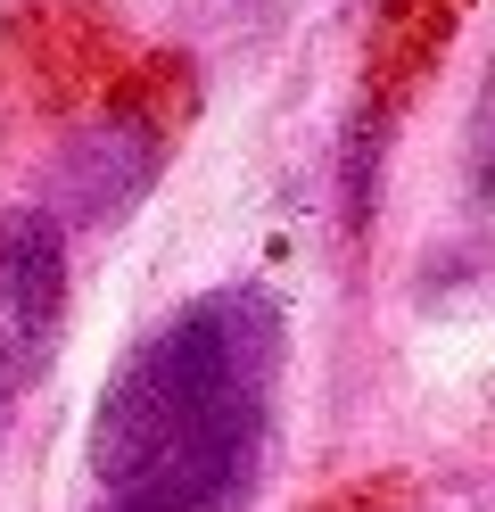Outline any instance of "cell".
Listing matches in <instances>:
<instances>
[{
	"instance_id": "cell-1",
	"label": "cell",
	"mask_w": 495,
	"mask_h": 512,
	"mask_svg": "<svg viewBox=\"0 0 495 512\" xmlns=\"http://www.w3.org/2000/svg\"><path fill=\"white\" fill-rule=\"evenodd\" d=\"M281 380V306L264 290H207L174 306L149 339L124 347L91 413L99 488H132L165 463L223 438H273Z\"/></svg>"
},
{
	"instance_id": "cell-2",
	"label": "cell",
	"mask_w": 495,
	"mask_h": 512,
	"mask_svg": "<svg viewBox=\"0 0 495 512\" xmlns=\"http://www.w3.org/2000/svg\"><path fill=\"white\" fill-rule=\"evenodd\" d=\"M66 314V232L42 207H0V372L25 380L42 372Z\"/></svg>"
},
{
	"instance_id": "cell-3",
	"label": "cell",
	"mask_w": 495,
	"mask_h": 512,
	"mask_svg": "<svg viewBox=\"0 0 495 512\" xmlns=\"http://www.w3.org/2000/svg\"><path fill=\"white\" fill-rule=\"evenodd\" d=\"M264 463V438H223V446H198V455L165 463L149 479H132V488H116L99 512H231L248 496V479Z\"/></svg>"
},
{
	"instance_id": "cell-4",
	"label": "cell",
	"mask_w": 495,
	"mask_h": 512,
	"mask_svg": "<svg viewBox=\"0 0 495 512\" xmlns=\"http://www.w3.org/2000/svg\"><path fill=\"white\" fill-rule=\"evenodd\" d=\"M462 174H471V190L495 207V58H487V83L471 100V133H462Z\"/></svg>"
},
{
	"instance_id": "cell-5",
	"label": "cell",
	"mask_w": 495,
	"mask_h": 512,
	"mask_svg": "<svg viewBox=\"0 0 495 512\" xmlns=\"http://www.w3.org/2000/svg\"><path fill=\"white\" fill-rule=\"evenodd\" d=\"M9 397H17V380H9V372H0V405H9Z\"/></svg>"
}]
</instances>
